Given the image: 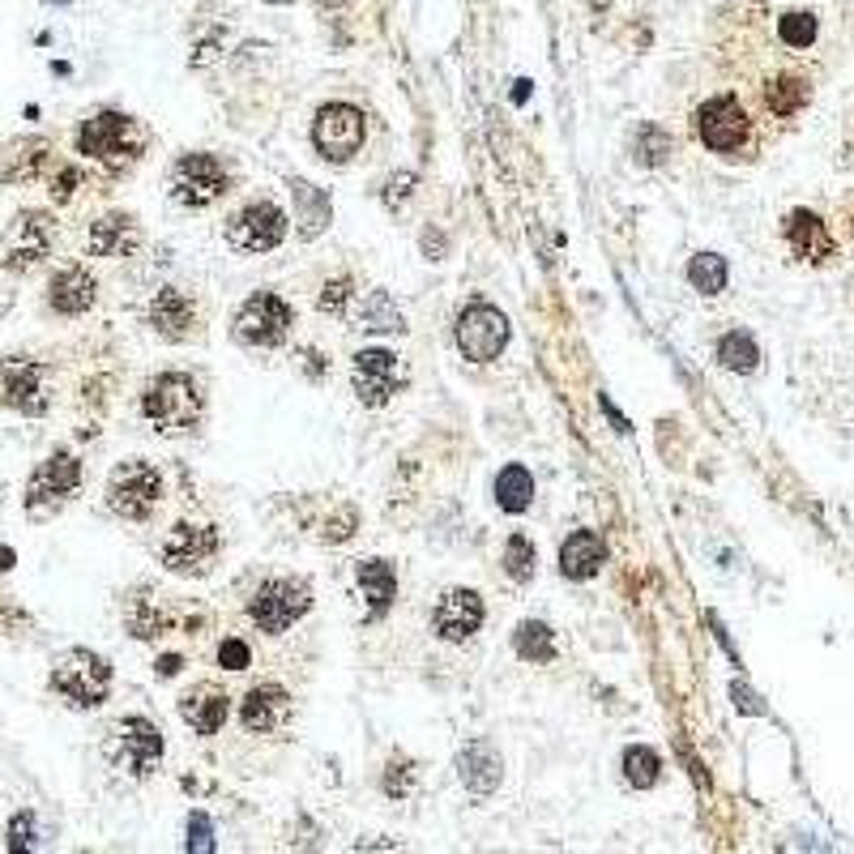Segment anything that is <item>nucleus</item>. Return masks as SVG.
Returning a JSON list of instances; mask_svg holds the SVG:
<instances>
[{"label": "nucleus", "mask_w": 854, "mask_h": 854, "mask_svg": "<svg viewBox=\"0 0 854 854\" xmlns=\"http://www.w3.org/2000/svg\"><path fill=\"white\" fill-rule=\"evenodd\" d=\"M201 385L193 381V376H184V372H163V376H154V381L146 385V393H141V410H146V419L154 423V432H163V436H184V432H193V427L201 423Z\"/></svg>", "instance_id": "f257e3e1"}, {"label": "nucleus", "mask_w": 854, "mask_h": 854, "mask_svg": "<svg viewBox=\"0 0 854 854\" xmlns=\"http://www.w3.org/2000/svg\"><path fill=\"white\" fill-rule=\"evenodd\" d=\"M77 150L94 158V163H103L107 171H124L146 150V129L124 112H99L77 129Z\"/></svg>", "instance_id": "f03ea898"}, {"label": "nucleus", "mask_w": 854, "mask_h": 854, "mask_svg": "<svg viewBox=\"0 0 854 854\" xmlns=\"http://www.w3.org/2000/svg\"><path fill=\"white\" fill-rule=\"evenodd\" d=\"M52 692L73 709H99L112 692V667L94 650H65L52 662Z\"/></svg>", "instance_id": "7ed1b4c3"}, {"label": "nucleus", "mask_w": 854, "mask_h": 854, "mask_svg": "<svg viewBox=\"0 0 854 854\" xmlns=\"http://www.w3.org/2000/svg\"><path fill=\"white\" fill-rule=\"evenodd\" d=\"M312 607V585L304 577H274L248 598V620L270 637H282Z\"/></svg>", "instance_id": "20e7f679"}, {"label": "nucleus", "mask_w": 854, "mask_h": 854, "mask_svg": "<svg viewBox=\"0 0 854 854\" xmlns=\"http://www.w3.org/2000/svg\"><path fill=\"white\" fill-rule=\"evenodd\" d=\"M158 500H163V474H158L150 462H120L112 474H107V509L124 521H146Z\"/></svg>", "instance_id": "39448f33"}, {"label": "nucleus", "mask_w": 854, "mask_h": 854, "mask_svg": "<svg viewBox=\"0 0 854 854\" xmlns=\"http://www.w3.org/2000/svg\"><path fill=\"white\" fill-rule=\"evenodd\" d=\"M107 761L129 778H150L154 765L163 761V731L150 718H120L103 743Z\"/></svg>", "instance_id": "423d86ee"}, {"label": "nucleus", "mask_w": 854, "mask_h": 854, "mask_svg": "<svg viewBox=\"0 0 854 854\" xmlns=\"http://www.w3.org/2000/svg\"><path fill=\"white\" fill-rule=\"evenodd\" d=\"M692 124H697V137L718 154L735 158L752 146V116L743 112V103L735 94H714V99H705L697 107V116H692Z\"/></svg>", "instance_id": "0eeeda50"}, {"label": "nucleus", "mask_w": 854, "mask_h": 854, "mask_svg": "<svg viewBox=\"0 0 854 854\" xmlns=\"http://www.w3.org/2000/svg\"><path fill=\"white\" fill-rule=\"evenodd\" d=\"M167 188H171V201L184 205V210H205V205H214L231 188V176L214 154H184L171 167Z\"/></svg>", "instance_id": "6e6552de"}, {"label": "nucleus", "mask_w": 854, "mask_h": 854, "mask_svg": "<svg viewBox=\"0 0 854 854\" xmlns=\"http://www.w3.org/2000/svg\"><path fill=\"white\" fill-rule=\"evenodd\" d=\"M363 137H368V120H363L359 107L351 103H325L321 112H316V124H312V146L321 150L325 163H351L359 154Z\"/></svg>", "instance_id": "1a4fd4ad"}, {"label": "nucleus", "mask_w": 854, "mask_h": 854, "mask_svg": "<svg viewBox=\"0 0 854 854\" xmlns=\"http://www.w3.org/2000/svg\"><path fill=\"white\" fill-rule=\"evenodd\" d=\"M295 325V312L282 295L274 291H257L244 299V308L235 312V338L244 346H278L282 338L291 334Z\"/></svg>", "instance_id": "9d476101"}, {"label": "nucleus", "mask_w": 854, "mask_h": 854, "mask_svg": "<svg viewBox=\"0 0 854 854\" xmlns=\"http://www.w3.org/2000/svg\"><path fill=\"white\" fill-rule=\"evenodd\" d=\"M218 539L214 526H193V521H180L176 530L163 539V568L176 577H205L218 560Z\"/></svg>", "instance_id": "9b49d317"}, {"label": "nucleus", "mask_w": 854, "mask_h": 854, "mask_svg": "<svg viewBox=\"0 0 854 854\" xmlns=\"http://www.w3.org/2000/svg\"><path fill=\"white\" fill-rule=\"evenodd\" d=\"M77 483H82V462L73 453H52L26 483V513L35 521L52 517L77 492Z\"/></svg>", "instance_id": "f8f14e48"}, {"label": "nucleus", "mask_w": 854, "mask_h": 854, "mask_svg": "<svg viewBox=\"0 0 854 854\" xmlns=\"http://www.w3.org/2000/svg\"><path fill=\"white\" fill-rule=\"evenodd\" d=\"M56 244V218L43 210H22L5 231V270L26 274L47 261Z\"/></svg>", "instance_id": "ddd939ff"}, {"label": "nucleus", "mask_w": 854, "mask_h": 854, "mask_svg": "<svg viewBox=\"0 0 854 854\" xmlns=\"http://www.w3.org/2000/svg\"><path fill=\"white\" fill-rule=\"evenodd\" d=\"M457 351L474 363H492L504 342H509V316H504L496 304H470L462 316H457Z\"/></svg>", "instance_id": "4468645a"}, {"label": "nucleus", "mask_w": 854, "mask_h": 854, "mask_svg": "<svg viewBox=\"0 0 854 854\" xmlns=\"http://www.w3.org/2000/svg\"><path fill=\"white\" fill-rule=\"evenodd\" d=\"M223 235L235 252H270L287 240V214L274 201H252L231 218Z\"/></svg>", "instance_id": "2eb2a0df"}, {"label": "nucleus", "mask_w": 854, "mask_h": 854, "mask_svg": "<svg viewBox=\"0 0 854 854\" xmlns=\"http://www.w3.org/2000/svg\"><path fill=\"white\" fill-rule=\"evenodd\" d=\"M351 381H355V398L363 406H385L393 393L402 389V368H398V355L393 351H359L351 363Z\"/></svg>", "instance_id": "dca6fc26"}, {"label": "nucleus", "mask_w": 854, "mask_h": 854, "mask_svg": "<svg viewBox=\"0 0 854 854\" xmlns=\"http://www.w3.org/2000/svg\"><path fill=\"white\" fill-rule=\"evenodd\" d=\"M0 406L18 410V415H43L47 410L43 368L35 359H0Z\"/></svg>", "instance_id": "f3484780"}, {"label": "nucleus", "mask_w": 854, "mask_h": 854, "mask_svg": "<svg viewBox=\"0 0 854 854\" xmlns=\"http://www.w3.org/2000/svg\"><path fill=\"white\" fill-rule=\"evenodd\" d=\"M483 624V598L474 590H449L432 611V628L440 641H466Z\"/></svg>", "instance_id": "a211bd4d"}, {"label": "nucleus", "mask_w": 854, "mask_h": 854, "mask_svg": "<svg viewBox=\"0 0 854 854\" xmlns=\"http://www.w3.org/2000/svg\"><path fill=\"white\" fill-rule=\"evenodd\" d=\"M240 722L248 735H274L291 722V697L278 684H257L240 705Z\"/></svg>", "instance_id": "6ab92c4d"}, {"label": "nucleus", "mask_w": 854, "mask_h": 854, "mask_svg": "<svg viewBox=\"0 0 854 854\" xmlns=\"http://www.w3.org/2000/svg\"><path fill=\"white\" fill-rule=\"evenodd\" d=\"M782 235H786V244H790V252H795L799 261L825 265V261H833V252H837L829 227L820 223V214H812V210H790L786 223H782Z\"/></svg>", "instance_id": "aec40b11"}, {"label": "nucleus", "mask_w": 854, "mask_h": 854, "mask_svg": "<svg viewBox=\"0 0 854 854\" xmlns=\"http://www.w3.org/2000/svg\"><path fill=\"white\" fill-rule=\"evenodd\" d=\"M150 325H154V334L167 338V342L193 338V329H197V304L184 291L163 287V291L150 299Z\"/></svg>", "instance_id": "412c9836"}, {"label": "nucleus", "mask_w": 854, "mask_h": 854, "mask_svg": "<svg viewBox=\"0 0 854 854\" xmlns=\"http://www.w3.org/2000/svg\"><path fill=\"white\" fill-rule=\"evenodd\" d=\"M94 299H99V282H94L90 270H82V265L60 270L52 278V287H47V304H52L60 316H82L94 308Z\"/></svg>", "instance_id": "4be33fe9"}, {"label": "nucleus", "mask_w": 854, "mask_h": 854, "mask_svg": "<svg viewBox=\"0 0 854 854\" xmlns=\"http://www.w3.org/2000/svg\"><path fill=\"white\" fill-rule=\"evenodd\" d=\"M52 167V146L43 137H18L5 146V163H0V180L5 184H30Z\"/></svg>", "instance_id": "5701e85b"}, {"label": "nucleus", "mask_w": 854, "mask_h": 854, "mask_svg": "<svg viewBox=\"0 0 854 854\" xmlns=\"http://www.w3.org/2000/svg\"><path fill=\"white\" fill-rule=\"evenodd\" d=\"M137 244H141V227L133 223V214H103L86 235V248L94 257H133Z\"/></svg>", "instance_id": "b1692460"}, {"label": "nucleus", "mask_w": 854, "mask_h": 854, "mask_svg": "<svg viewBox=\"0 0 854 854\" xmlns=\"http://www.w3.org/2000/svg\"><path fill=\"white\" fill-rule=\"evenodd\" d=\"M227 709H231L227 692H218L214 684H201L180 701V718L193 726L197 735H218L227 726Z\"/></svg>", "instance_id": "393cba45"}, {"label": "nucleus", "mask_w": 854, "mask_h": 854, "mask_svg": "<svg viewBox=\"0 0 854 854\" xmlns=\"http://www.w3.org/2000/svg\"><path fill=\"white\" fill-rule=\"evenodd\" d=\"M603 560H607V547H603V539H598L594 530H577V534H568L564 547H560V573H564V577H573V581L594 577L598 568H603Z\"/></svg>", "instance_id": "a878e982"}, {"label": "nucleus", "mask_w": 854, "mask_h": 854, "mask_svg": "<svg viewBox=\"0 0 854 854\" xmlns=\"http://www.w3.org/2000/svg\"><path fill=\"white\" fill-rule=\"evenodd\" d=\"M291 197H295L299 235H304V240H316V235L329 227V218H334V205H329V197L308 180H291Z\"/></svg>", "instance_id": "bb28decb"}, {"label": "nucleus", "mask_w": 854, "mask_h": 854, "mask_svg": "<svg viewBox=\"0 0 854 854\" xmlns=\"http://www.w3.org/2000/svg\"><path fill=\"white\" fill-rule=\"evenodd\" d=\"M761 94H765V107L773 116L790 120V116H799L803 107H808L812 86H808V77H799V73H778V77H769Z\"/></svg>", "instance_id": "cd10ccee"}, {"label": "nucleus", "mask_w": 854, "mask_h": 854, "mask_svg": "<svg viewBox=\"0 0 854 854\" xmlns=\"http://www.w3.org/2000/svg\"><path fill=\"white\" fill-rule=\"evenodd\" d=\"M457 765H462V782H466L479 799H483V795H492V790L500 786V756L492 752V743H483V739H479V743H470V748L462 752V761H457Z\"/></svg>", "instance_id": "c85d7f7f"}, {"label": "nucleus", "mask_w": 854, "mask_h": 854, "mask_svg": "<svg viewBox=\"0 0 854 854\" xmlns=\"http://www.w3.org/2000/svg\"><path fill=\"white\" fill-rule=\"evenodd\" d=\"M359 590L368 598V615L381 620L389 611V603L398 598V577H393V568L385 560H363L359 564Z\"/></svg>", "instance_id": "c756f323"}, {"label": "nucleus", "mask_w": 854, "mask_h": 854, "mask_svg": "<svg viewBox=\"0 0 854 854\" xmlns=\"http://www.w3.org/2000/svg\"><path fill=\"white\" fill-rule=\"evenodd\" d=\"M355 329H368V334H402L406 316L398 304H393L389 291H372L355 312Z\"/></svg>", "instance_id": "7c9ffc66"}, {"label": "nucleus", "mask_w": 854, "mask_h": 854, "mask_svg": "<svg viewBox=\"0 0 854 854\" xmlns=\"http://www.w3.org/2000/svg\"><path fill=\"white\" fill-rule=\"evenodd\" d=\"M534 500V479L526 466H504L496 474V504L504 513H526Z\"/></svg>", "instance_id": "2f4dec72"}, {"label": "nucleus", "mask_w": 854, "mask_h": 854, "mask_svg": "<svg viewBox=\"0 0 854 854\" xmlns=\"http://www.w3.org/2000/svg\"><path fill=\"white\" fill-rule=\"evenodd\" d=\"M718 363L722 368H731V372H756L761 368V351H756V342H752V334H722V342H718Z\"/></svg>", "instance_id": "473e14b6"}, {"label": "nucleus", "mask_w": 854, "mask_h": 854, "mask_svg": "<svg viewBox=\"0 0 854 854\" xmlns=\"http://www.w3.org/2000/svg\"><path fill=\"white\" fill-rule=\"evenodd\" d=\"M513 645H517V654L526 658V662H551L556 658V641H551V628L539 624V620H526L517 632H513Z\"/></svg>", "instance_id": "72a5a7b5"}, {"label": "nucleus", "mask_w": 854, "mask_h": 854, "mask_svg": "<svg viewBox=\"0 0 854 854\" xmlns=\"http://www.w3.org/2000/svg\"><path fill=\"white\" fill-rule=\"evenodd\" d=\"M688 282L701 295H718L726 287V261L718 257V252H697V257L688 261Z\"/></svg>", "instance_id": "f704fd0d"}, {"label": "nucleus", "mask_w": 854, "mask_h": 854, "mask_svg": "<svg viewBox=\"0 0 854 854\" xmlns=\"http://www.w3.org/2000/svg\"><path fill=\"white\" fill-rule=\"evenodd\" d=\"M778 35H782L786 47H799V52H803V47L816 43L820 22H816V13H803V9L782 13V18H778Z\"/></svg>", "instance_id": "c9c22d12"}, {"label": "nucleus", "mask_w": 854, "mask_h": 854, "mask_svg": "<svg viewBox=\"0 0 854 854\" xmlns=\"http://www.w3.org/2000/svg\"><path fill=\"white\" fill-rule=\"evenodd\" d=\"M658 769H662L658 752H650V748H628L624 752V778H628V786L650 790L658 782Z\"/></svg>", "instance_id": "e433bc0d"}, {"label": "nucleus", "mask_w": 854, "mask_h": 854, "mask_svg": "<svg viewBox=\"0 0 854 854\" xmlns=\"http://www.w3.org/2000/svg\"><path fill=\"white\" fill-rule=\"evenodd\" d=\"M504 573L513 581H530L534 577V543L526 534H513L509 543H504Z\"/></svg>", "instance_id": "4c0bfd02"}, {"label": "nucleus", "mask_w": 854, "mask_h": 854, "mask_svg": "<svg viewBox=\"0 0 854 854\" xmlns=\"http://www.w3.org/2000/svg\"><path fill=\"white\" fill-rule=\"evenodd\" d=\"M667 154H671V137L662 133L658 124H645V129L637 133V158L645 167H658Z\"/></svg>", "instance_id": "58836bf2"}, {"label": "nucleus", "mask_w": 854, "mask_h": 854, "mask_svg": "<svg viewBox=\"0 0 854 854\" xmlns=\"http://www.w3.org/2000/svg\"><path fill=\"white\" fill-rule=\"evenodd\" d=\"M351 287H355L351 274H338L334 282H325V291H321V299H316V308L329 312V316H338L346 304H351V295H355Z\"/></svg>", "instance_id": "ea45409f"}, {"label": "nucleus", "mask_w": 854, "mask_h": 854, "mask_svg": "<svg viewBox=\"0 0 854 854\" xmlns=\"http://www.w3.org/2000/svg\"><path fill=\"white\" fill-rule=\"evenodd\" d=\"M9 850H35L39 846V833H35V812H18L9 820V837H5Z\"/></svg>", "instance_id": "a19ab883"}, {"label": "nucleus", "mask_w": 854, "mask_h": 854, "mask_svg": "<svg viewBox=\"0 0 854 854\" xmlns=\"http://www.w3.org/2000/svg\"><path fill=\"white\" fill-rule=\"evenodd\" d=\"M410 786H415V773H410V761L406 756H393L389 769H385V795L389 799H406Z\"/></svg>", "instance_id": "79ce46f5"}, {"label": "nucleus", "mask_w": 854, "mask_h": 854, "mask_svg": "<svg viewBox=\"0 0 854 854\" xmlns=\"http://www.w3.org/2000/svg\"><path fill=\"white\" fill-rule=\"evenodd\" d=\"M77 184H82V171H77V167H60L56 176H52V197L56 201H69Z\"/></svg>", "instance_id": "37998d69"}, {"label": "nucleus", "mask_w": 854, "mask_h": 854, "mask_svg": "<svg viewBox=\"0 0 854 854\" xmlns=\"http://www.w3.org/2000/svg\"><path fill=\"white\" fill-rule=\"evenodd\" d=\"M218 662H223V667H231V671H244L248 662H252V654H248L244 641H223V650H218Z\"/></svg>", "instance_id": "c03bdc74"}, {"label": "nucleus", "mask_w": 854, "mask_h": 854, "mask_svg": "<svg viewBox=\"0 0 854 854\" xmlns=\"http://www.w3.org/2000/svg\"><path fill=\"white\" fill-rule=\"evenodd\" d=\"M188 850H214V837H210V820L201 812L188 820Z\"/></svg>", "instance_id": "a18cd8bd"}, {"label": "nucleus", "mask_w": 854, "mask_h": 854, "mask_svg": "<svg viewBox=\"0 0 854 854\" xmlns=\"http://www.w3.org/2000/svg\"><path fill=\"white\" fill-rule=\"evenodd\" d=\"M410 184H415V176H410V171H402V176H393V180L385 184V205L406 201V197H410Z\"/></svg>", "instance_id": "49530a36"}, {"label": "nucleus", "mask_w": 854, "mask_h": 854, "mask_svg": "<svg viewBox=\"0 0 854 854\" xmlns=\"http://www.w3.org/2000/svg\"><path fill=\"white\" fill-rule=\"evenodd\" d=\"M158 671H163V675H176V671H180V658H176V654H167L163 662H158Z\"/></svg>", "instance_id": "de8ad7c7"}, {"label": "nucleus", "mask_w": 854, "mask_h": 854, "mask_svg": "<svg viewBox=\"0 0 854 854\" xmlns=\"http://www.w3.org/2000/svg\"><path fill=\"white\" fill-rule=\"evenodd\" d=\"M513 99H517V103H526V99H530V82H517V90H513Z\"/></svg>", "instance_id": "09e8293b"}, {"label": "nucleus", "mask_w": 854, "mask_h": 854, "mask_svg": "<svg viewBox=\"0 0 854 854\" xmlns=\"http://www.w3.org/2000/svg\"><path fill=\"white\" fill-rule=\"evenodd\" d=\"M0 568H13V551L9 547H0Z\"/></svg>", "instance_id": "8fccbe9b"}, {"label": "nucleus", "mask_w": 854, "mask_h": 854, "mask_svg": "<svg viewBox=\"0 0 854 854\" xmlns=\"http://www.w3.org/2000/svg\"><path fill=\"white\" fill-rule=\"evenodd\" d=\"M316 5H321V9H342L346 0H316Z\"/></svg>", "instance_id": "3c124183"}, {"label": "nucleus", "mask_w": 854, "mask_h": 854, "mask_svg": "<svg viewBox=\"0 0 854 854\" xmlns=\"http://www.w3.org/2000/svg\"><path fill=\"white\" fill-rule=\"evenodd\" d=\"M846 227H850V235H854V201L846 205Z\"/></svg>", "instance_id": "603ef678"}]
</instances>
